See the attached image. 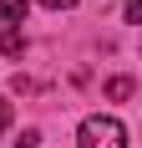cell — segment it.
I'll return each mask as SVG.
<instances>
[{"instance_id": "obj_5", "label": "cell", "mask_w": 142, "mask_h": 148, "mask_svg": "<svg viewBox=\"0 0 142 148\" xmlns=\"http://www.w3.org/2000/svg\"><path fill=\"white\" fill-rule=\"evenodd\" d=\"M10 118H15V112H10V102H5V97H0V133H5V128H10Z\"/></svg>"}, {"instance_id": "obj_7", "label": "cell", "mask_w": 142, "mask_h": 148, "mask_svg": "<svg viewBox=\"0 0 142 148\" xmlns=\"http://www.w3.org/2000/svg\"><path fill=\"white\" fill-rule=\"evenodd\" d=\"M122 10H127V21H142V0H127Z\"/></svg>"}, {"instance_id": "obj_8", "label": "cell", "mask_w": 142, "mask_h": 148, "mask_svg": "<svg viewBox=\"0 0 142 148\" xmlns=\"http://www.w3.org/2000/svg\"><path fill=\"white\" fill-rule=\"evenodd\" d=\"M41 5H51V10H71L76 0H41Z\"/></svg>"}, {"instance_id": "obj_4", "label": "cell", "mask_w": 142, "mask_h": 148, "mask_svg": "<svg viewBox=\"0 0 142 148\" xmlns=\"http://www.w3.org/2000/svg\"><path fill=\"white\" fill-rule=\"evenodd\" d=\"M0 51H5V56H20V51H26V36H5Z\"/></svg>"}, {"instance_id": "obj_6", "label": "cell", "mask_w": 142, "mask_h": 148, "mask_svg": "<svg viewBox=\"0 0 142 148\" xmlns=\"http://www.w3.org/2000/svg\"><path fill=\"white\" fill-rule=\"evenodd\" d=\"M41 143V133H36V128H26V133H20V148H36Z\"/></svg>"}, {"instance_id": "obj_3", "label": "cell", "mask_w": 142, "mask_h": 148, "mask_svg": "<svg viewBox=\"0 0 142 148\" xmlns=\"http://www.w3.org/2000/svg\"><path fill=\"white\" fill-rule=\"evenodd\" d=\"M107 97H112V102L132 97V77H112V82H107Z\"/></svg>"}, {"instance_id": "obj_2", "label": "cell", "mask_w": 142, "mask_h": 148, "mask_svg": "<svg viewBox=\"0 0 142 148\" xmlns=\"http://www.w3.org/2000/svg\"><path fill=\"white\" fill-rule=\"evenodd\" d=\"M20 21H26V0H0V41L20 36Z\"/></svg>"}, {"instance_id": "obj_1", "label": "cell", "mask_w": 142, "mask_h": 148, "mask_svg": "<svg viewBox=\"0 0 142 148\" xmlns=\"http://www.w3.org/2000/svg\"><path fill=\"white\" fill-rule=\"evenodd\" d=\"M76 143L81 148H127V128H122V118H112V112H91V118L76 128Z\"/></svg>"}]
</instances>
